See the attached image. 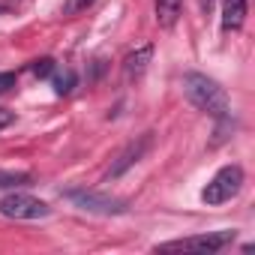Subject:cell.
I'll use <instances>...</instances> for the list:
<instances>
[{
    "mask_svg": "<svg viewBox=\"0 0 255 255\" xmlns=\"http://www.w3.org/2000/svg\"><path fill=\"white\" fill-rule=\"evenodd\" d=\"M183 93H186V99L198 111L216 117L219 123L231 120V99H228L225 87L219 81H213L210 75H204V72H186L183 75Z\"/></svg>",
    "mask_w": 255,
    "mask_h": 255,
    "instance_id": "6da1fadb",
    "label": "cell"
},
{
    "mask_svg": "<svg viewBox=\"0 0 255 255\" xmlns=\"http://www.w3.org/2000/svg\"><path fill=\"white\" fill-rule=\"evenodd\" d=\"M240 189H243V168H240V165H222V168L210 177V183L201 189V201H204V204H225V201H231Z\"/></svg>",
    "mask_w": 255,
    "mask_h": 255,
    "instance_id": "7a4b0ae2",
    "label": "cell"
},
{
    "mask_svg": "<svg viewBox=\"0 0 255 255\" xmlns=\"http://www.w3.org/2000/svg\"><path fill=\"white\" fill-rule=\"evenodd\" d=\"M231 240H234V231H207V234H195V237H180V240L159 243L156 249H162V252H201V255H210V252L225 249Z\"/></svg>",
    "mask_w": 255,
    "mask_h": 255,
    "instance_id": "3957f363",
    "label": "cell"
},
{
    "mask_svg": "<svg viewBox=\"0 0 255 255\" xmlns=\"http://www.w3.org/2000/svg\"><path fill=\"white\" fill-rule=\"evenodd\" d=\"M72 204H78L81 210L87 213H99V216H120L126 213V201L123 198H114V195H105V192H93V189H69L63 192Z\"/></svg>",
    "mask_w": 255,
    "mask_h": 255,
    "instance_id": "277c9868",
    "label": "cell"
},
{
    "mask_svg": "<svg viewBox=\"0 0 255 255\" xmlns=\"http://www.w3.org/2000/svg\"><path fill=\"white\" fill-rule=\"evenodd\" d=\"M0 213L9 219H45L51 207L42 198H33L27 192H9L0 198Z\"/></svg>",
    "mask_w": 255,
    "mask_h": 255,
    "instance_id": "5b68a950",
    "label": "cell"
},
{
    "mask_svg": "<svg viewBox=\"0 0 255 255\" xmlns=\"http://www.w3.org/2000/svg\"><path fill=\"white\" fill-rule=\"evenodd\" d=\"M150 144H153V132H144V135H138L135 141H129V144H126V150H120L117 159L111 162L108 177H120L126 168H132L135 162H141V156L150 150Z\"/></svg>",
    "mask_w": 255,
    "mask_h": 255,
    "instance_id": "8992f818",
    "label": "cell"
},
{
    "mask_svg": "<svg viewBox=\"0 0 255 255\" xmlns=\"http://www.w3.org/2000/svg\"><path fill=\"white\" fill-rule=\"evenodd\" d=\"M150 57H153V45H141V48H135L129 57H126V60H123V75H126V81L141 78L144 69H147V63H150Z\"/></svg>",
    "mask_w": 255,
    "mask_h": 255,
    "instance_id": "52a82bcc",
    "label": "cell"
},
{
    "mask_svg": "<svg viewBox=\"0 0 255 255\" xmlns=\"http://www.w3.org/2000/svg\"><path fill=\"white\" fill-rule=\"evenodd\" d=\"M246 21V0H222V30H240Z\"/></svg>",
    "mask_w": 255,
    "mask_h": 255,
    "instance_id": "ba28073f",
    "label": "cell"
},
{
    "mask_svg": "<svg viewBox=\"0 0 255 255\" xmlns=\"http://www.w3.org/2000/svg\"><path fill=\"white\" fill-rule=\"evenodd\" d=\"M75 84H78V75H75V69H54L51 72V87H54V93L57 96H69L72 90H75Z\"/></svg>",
    "mask_w": 255,
    "mask_h": 255,
    "instance_id": "9c48e42d",
    "label": "cell"
},
{
    "mask_svg": "<svg viewBox=\"0 0 255 255\" xmlns=\"http://www.w3.org/2000/svg\"><path fill=\"white\" fill-rule=\"evenodd\" d=\"M183 0H156V21L159 27H174L177 15H180Z\"/></svg>",
    "mask_w": 255,
    "mask_h": 255,
    "instance_id": "30bf717a",
    "label": "cell"
},
{
    "mask_svg": "<svg viewBox=\"0 0 255 255\" xmlns=\"http://www.w3.org/2000/svg\"><path fill=\"white\" fill-rule=\"evenodd\" d=\"M30 183V174H12V171H0V186H24Z\"/></svg>",
    "mask_w": 255,
    "mask_h": 255,
    "instance_id": "8fae6325",
    "label": "cell"
},
{
    "mask_svg": "<svg viewBox=\"0 0 255 255\" xmlns=\"http://www.w3.org/2000/svg\"><path fill=\"white\" fill-rule=\"evenodd\" d=\"M30 69H33V75H36V78H48V75L54 72V60H51V57L33 60V66H30Z\"/></svg>",
    "mask_w": 255,
    "mask_h": 255,
    "instance_id": "7c38bea8",
    "label": "cell"
},
{
    "mask_svg": "<svg viewBox=\"0 0 255 255\" xmlns=\"http://www.w3.org/2000/svg\"><path fill=\"white\" fill-rule=\"evenodd\" d=\"M90 3H93V0H66V3H63V15H78V12H84Z\"/></svg>",
    "mask_w": 255,
    "mask_h": 255,
    "instance_id": "4fadbf2b",
    "label": "cell"
},
{
    "mask_svg": "<svg viewBox=\"0 0 255 255\" xmlns=\"http://www.w3.org/2000/svg\"><path fill=\"white\" fill-rule=\"evenodd\" d=\"M15 84H18L15 72H0V93H9V90H12Z\"/></svg>",
    "mask_w": 255,
    "mask_h": 255,
    "instance_id": "5bb4252c",
    "label": "cell"
},
{
    "mask_svg": "<svg viewBox=\"0 0 255 255\" xmlns=\"http://www.w3.org/2000/svg\"><path fill=\"white\" fill-rule=\"evenodd\" d=\"M12 120H15V114H12V111H3V108H0V129H6Z\"/></svg>",
    "mask_w": 255,
    "mask_h": 255,
    "instance_id": "9a60e30c",
    "label": "cell"
},
{
    "mask_svg": "<svg viewBox=\"0 0 255 255\" xmlns=\"http://www.w3.org/2000/svg\"><path fill=\"white\" fill-rule=\"evenodd\" d=\"M198 3H201V9H204V12H210V6H213V0H198Z\"/></svg>",
    "mask_w": 255,
    "mask_h": 255,
    "instance_id": "2e32d148",
    "label": "cell"
},
{
    "mask_svg": "<svg viewBox=\"0 0 255 255\" xmlns=\"http://www.w3.org/2000/svg\"><path fill=\"white\" fill-rule=\"evenodd\" d=\"M3 12H6V3H0V15H3Z\"/></svg>",
    "mask_w": 255,
    "mask_h": 255,
    "instance_id": "e0dca14e",
    "label": "cell"
}]
</instances>
